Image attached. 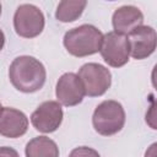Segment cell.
Returning <instances> with one entry per match:
<instances>
[{"instance_id":"obj_14","label":"cell","mask_w":157,"mask_h":157,"mask_svg":"<svg viewBox=\"0 0 157 157\" xmlns=\"http://www.w3.org/2000/svg\"><path fill=\"white\" fill-rule=\"evenodd\" d=\"M76 153H78V155H81V153H93V155H97V152H96V151H92V150H88V151H87V150H86V151H81V150L77 148V150H75V151L71 152L72 156L76 155Z\"/></svg>"},{"instance_id":"obj_19","label":"cell","mask_w":157,"mask_h":157,"mask_svg":"<svg viewBox=\"0 0 157 157\" xmlns=\"http://www.w3.org/2000/svg\"><path fill=\"white\" fill-rule=\"evenodd\" d=\"M108 1H114V0H108Z\"/></svg>"},{"instance_id":"obj_16","label":"cell","mask_w":157,"mask_h":157,"mask_svg":"<svg viewBox=\"0 0 157 157\" xmlns=\"http://www.w3.org/2000/svg\"><path fill=\"white\" fill-rule=\"evenodd\" d=\"M1 153H7V155L12 153V155H17L15 151H11V150H10V151H9V150H7V151H5V150H0V155H1Z\"/></svg>"},{"instance_id":"obj_5","label":"cell","mask_w":157,"mask_h":157,"mask_svg":"<svg viewBox=\"0 0 157 157\" xmlns=\"http://www.w3.org/2000/svg\"><path fill=\"white\" fill-rule=\"evenodd\" d=\"M77 75L83 85L85 93L90 97L104 94L112 85L110 71L97 63H87L82 65Z\"/></svg>"},{"instance_id":"obj_8","label":"cell","mask_w":157,"mask_h":157,"mask_svg":"<svg viewBox=\"0 0 157 157\" xmlns=\"http://www.w3.org/2000/svg\"><path fill=\"white\" fill-rule=\"evenodd\" d=\"M128 36L130 55L136 60L148 58L156 49L157 36L151 26H137Z\"/></svg>"},{"instance_id":"obj_1","label":"cell","mask_w":157,"mask_h":157,"mask_svg":"<svg viewBox=\"0 0 157 157\" xmlns=\"http://www.w3.org/2000/svg\"><path fill=\"white\" fill-rule=\"evenodd\" d=\"M9 78L12 86L23 93L39 91L47 78L44 65L36 58L22 55L13 59L9 69Z\"/></svg>"},{"instance_id":"obj_4","label":"cell","mask_w":157,"mask_h":157,"mask_svg":"<svg viewBox=\"0 0 157 157\" xmlns=\"http://www.w3.org/2000/svg\"><path fill=\"white\" fill-rule=\"evenodd\" d=\"M45 20L43 12L32 4H23L17 7L13 15L16 33L23 38H34L44 29Z\"/></svg>"},{"instance_id":"obj_13","label":"cell","mask_w":157,"mask_h":157,"mask_svg":"<svg viewBox=\"0 0 157 157\" xmlns=\"http://www.w3.org/2000/svg\"><path fill=\"white\" fill-rule=\"evenodd\" d=\"M87 5V0H60L55 17L60 22H74L83 12Z\"/></svg>"},{"instance_id":"obj_15","label":"cell","mask_w":157,"mask_h":157,"mask_svg":"<svg viewBox=\"0 0 157 157\" xmlns=\"http://www.w3.org/2000/svg\"><path fill=\"white\" fill-rule=\"evenodd\" d=\"M4 45H5V34H4V32L0 29V52L2 50Z\"/></svg>"},{"instance_id":"obj_12","label":"cell","mask_w":157,"mask_h":157,"mask_svg":"<svg viewBox=\"0 0 157 157\" xmlns=\"http://www.w3.org/2000/svg\"><path fill=\"white\" fill-rule=\"evenodd\" d=\"M25 155L27 157H58L59 148L52 139L47 136H38L28 141Z\"/></svg>"},{"instance_id":"obj_11","label":"cell","mask_w":157,"mask_h":157,"mask_svg":"<svg viewBox=\"0 0 157 157\" xmlns=\"http://www.w3.org/2000/svg\"><path fill=\"white\" fill-rule=\"evenodd\" d=\"M144 22V15L136 6L125 5L117 9L112 17L114 32L120 34H129L134 28L141 26Z\"/></svg>"},{"instance_id":"obj_3","label":"cell","mask_w":157,"mask_h":157,"mask_svg":"<svg viewBox=\"0 0 157 157\" xmlns=\"http://www.w3.org/2000/svg\"><path fill=\"white\" fill-rule=\"evenodd\" d=\"M94 130L103 136L119 132L125 124V110L123 105L113 99L103 101L97 105L92 115Z\"/></svg>"},{"instance_id":"obj_18","label":"cell","mask_w":157,"mask_h":157,"mask_svg":"<svg viewBox=\"0 0 157 157\" xmlns=\"http://www.w3.org/2000/svg\"><path fill=\"white\" fill-rule=\"evenodd\" d=\"M1 108H2V107H1V103H0V110H1Z\"/></svg>"},{"instance_id":"obj_2","label":"cell","mask_w":157,"mask_h":157,"mask_svg":"<svg viewBox=\"0 0 157 157\" xmlns=\"http://www.w3.org/2000/svg\"><path fill=\"white\" fill-rule=\"evenodd\" d=\"M102 39V32L97 27L86 23L67 31L64 36L63 43L69 54L83 58L98 53Z\"/></svg>"},{"instance_id":"obj_7","label":"cell","mask_w":157,"mask_h":157,"mask_svg":"<svg viewBox=\"0 0 157 157\" xmlns=\"http://www.w3.org/2000/svg\"><path fill=\"white\" fill-rule=\"evenodd\" d=\"M63 118L64 112L61 104L56 101H45L32 113L31 123L36 130L49 134L61 125Z\"/></svg>"},{"instance_id":"obj_10","label":"cell","mask_w":157,"mask_h":157,"mask_svg":"<svg viewBox=\"0 0 157 157\" xmlns=\"http://www.w3.org/2000/svg\"><path fill=\"white\" fill-rule=\"evenodd\" d=\"M28 129V118L18 109L5 107L0 110V135L16 139L26 134Z\"/></svg>"},{"instance_id":"obj_17","label":"cell","mask_w":157,"mask_h":157,"mask_svg":"<svg viewBox=\"0 0 157 157\" xmlns=\"http://www.w3.org/2000/svg\"><path fill=\"white\" fill-rule=\"evenodd\" d=\"M0 15H1V4H0Z\"/></svg>"},{"instance_id":"obj_9","label":"cell","mask_w":157,"mask_h":157,"mask_svg":"<svg viewBox=\"0 0 157 157\" xmlns=\"http://www.w3.org/2000/svg\"><path fill=\"white\" fill-rule=\"evenodd\" d=\"M55 94L58 102L65 107L80 104L86 96L78 75L74 72H65L59 77L55 87Z\"/></svg>"},{"instance_id":"obj_6","label":"cell","mask_w":157,"mask_h":157,"mask_svg":"<svg viewBox=\"0 0 157 157\" xmlns=\"http://www.w3.org/2000/svg\"><path fill=\"white\" fill-rule=\"evenodd\" d=\"M99 53L103 60L112 67H121L129 61L130 50L125 34L118 32H108L103 36Z\"/></svg>"}]
</instances>
